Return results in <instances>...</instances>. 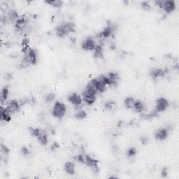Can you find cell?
Segmentation results:
<instances>
[{
	"label": "cell",
	"mask_w": 179,
	"mask_h": 179,
	"mask_svg": "<svg viewBox=\"0 0 179 179\" xmlns=\"http://www.w3.org/2000/svg\"><path fill=\"white\" fill-rule=\"evenodd\" d=\"M37 138H38V140L40 142V144H42V145H46L47 143H48L47 134H45L43 130H40V132H39V135L37 136Z\"/></svg>",
	"instance_id": "14"
},
{
	"label": "cell",
	"mask_w": 179,
	"mask_h": 179,
	"mask_svg": "<svg viewBox=\"0 0 179 179\" xmlns=\"http://www.w3.org/2000/svg\"><path fill=\"white\" fill-rule=\"evenodd\" d=\"M1 153H4V155H7L8 153H9V149H8V148L6 146L4 145H1Z\"/></svg>",
	"instance_id": "26"
},
{
	"label": "cell",
	"mask_w": 179,
	"mask_h": 179,
	"mask_svg": "<svg viewBox=\"0 0 179 179\" xmlns=\"http://www.w3.org/2000/svg\"><path fill=\"white\" fill-rule=\"evenodd\" d=\"M10 113L7 111V109H1V120H4V121H9L11 119Z\"/></svg>",
	"instance_id": "16"
},
{
	"label": "cell",
	"mask_w": 179,
	"mask_h": 179,
	"mask_svg": "<svg viewBox=\"0 0 179 179\" xmlns=\"http://www.w3.org/2000/svg\"><path fill=\"white\" fill-rule=\"evenodd\" d=\"M22 152H23V154L25 155H27L28 154H29V150H27V149L26 148H23V150H22Z\"/></svg>",
	"instance_id": "30"
},
{
	"label": "cell",
	"mask_w": 179,
	"mask_h": 179,
	"mask_svg": "<svg viewBox=\"0 0 179 179\" xmlns=\"http://www.w3.org/2000/svg\"><path fill=\"white\" fill-rule=\"evenodd\" d=\"M107 81H108V85H114L117 84L118 81V75L116 73H110L107 76Z\"/></svg>",
	"instance_id": "13"
},
{
	"label": "cell",
	"mask_w": 179,
	"mask_h": 179,
	"mask_svg": "<svg viewBox=\"0 0 179 179\" xmlns=\"http://www.w3.org/2000/svg\"><path fill=\"white\" fill-rule=\"evenodd\" d=\"M141 6H142L143 9H144V10H149V9H150V6L148 4L147 2H144L142 3V4H141Z\"/></svg>",
	"instance_id": "28"
},
{
	"label": "cell",
	"mask_w": 179,
	"mask_h": 179,
	"mask_svg": "<svg viewBox=\"0 0 179 179\" xmlns=\"http://www.w3.org/2000/svg\"><path fill=\"white\" fill-rule=\"evenodd\" d=\"M95 51V56L96 57H102L103 56V51L101 45H96Z\"/></svg>",
	"instance_id": "20"
},
{
	"label": "cell",
	"mask_w": 179,
	"mask_h": 179,
	"mask_svg": "<svg viewBox=\"0 0 179 179\" xmlns=\"http://www.w3.org/2000/svg\"><path fill=\"white\" fill-rule=\"evenodd\" d=\"M20 107V104L18 102L15 100H12L10 102H9V104H7V107L6 108L8 111H9L10 114L11 113L16 112L18 109H19Z\"/></svg>",
	"instance_id": "9"
},
{
	"label": "cell",
	"mask_w": 179,
	"mask_h": 179,
	"mask_svg": "<svg viewBox=\"0 0 179 179\" xmlns=\"http://www.w3.org/2000/svg\"><path fill=\"white\" fill-rule=\"evenodd\" d=\"M48 4H51V5L55 7H59L62 5V1H59V0H55V1H46Z\"/></svg>",
	"instance_id": "22"
},
{
	"label": "cell",
	"mask_w": 179,
	"mask_h": 179,
	"mask_svg": "<svg viewBox=\"0 0 179 179\" xmlns=\"http://www.w3.org/2000/svg\"><path fill=\"white\" fill-rule=\"evenodd\" d=\"M66 112V106L64 104L57 102L55 104V106L53 109V116L56 118H61L64 116Z\"/></svg>",
	"instance_id": "2"
},
{
	"label": "cell",
	"mask_w": 179,
	"mask_h": 179,
	"mask_svg": "<svg viewBox=\"0 0 179 179\" xmlns=\"http://www.w3.org/2000/svg\"><path fill=\"white\" fill-rule=\"evenodd\" d=\"M74 24L73 23H67L61 25L56 28V34L58 37H63L69 33L73 32L74 30Z\"/></svg>",
	"instance_id": "1"
},
{
	"label": "cell",
	"mask_w": 179,
	"mask_h": 179,
	"mask_svg": "<svg viewBox=\"0 0 179 179\" xmlns=\"http://www.w3.org/2000/svg\"><path fill=\"white\" fill-rule=\"evenodd\" d=\"M168 132L166 129H160L155 132V138L158 140H164L167 137Z\"/></svg>",
	"instance_id": "12"
},
{
	"label": "cell",
	"mask_w": 179,
	"mask_h": 179,
	"mask_svg": "<svg viewBox=\"0 0 179 179\" xmlns=\"http://www.w3.org/2000/svg\"><path fill=\"white\" fill-rule=\"evenodd\" d=\"M76 117L78 119H83L86 117V114L83 111H78L76 114Z\"/></svg>",
	"instance_id": "23"
},
{
	"label": "cell",
	"mask_w": 179,
	"mask_h": 179,
	"mask_svg": "<svg viewBox=\"0 0 179 179\" xmlns=\"http://www.w3.org/2000/svg\"><path fill=\"white\" fill-rule=\"evenodd\" d=\"M96 45H97L95 44V41L91 38L85 39L82 43V47L83 49L87 50V51H92V50L94 51Z\"/></svg>",
	"instance_id": "7"
},
{
	"label": "cell",
	"mask_w": 179,
	"mask_h": 179,
	"mask_svg": "<svg viewBox=\"0 0 179 179\" xmlns=\"http://www.w3.org/2000/svg\"><path fill=\"white\" fill-rule=\"evenodd\" d=\"M64 170L69 174H73L75 173V165L72 162H67L64 165Z\"/></svg>",
	"instance_id": "15"
},
{
	"label": "cell",
	"mask_w": 179,
	"mask_h": 179,
	"mask_svg": "<svg viewBox=\"0 0 179 179\" xmlns=\"http://www.w3.org/2000/svg\"><path fill=\"white\" fill-rule=\"evenodd\" d=\"M168 105H169V103L167 100L164 98L160 99L156 102V111L161 112V111H164L168 107Z\"/></svg>",
	"instance_id": "8"
},
{
	"label": "cell",
	"mask_w": 179,
	"mask_h": 179,
	"mask_svg": "<svg viewBox=\"0 0 179 179\" xmlns=\"http://www.w3.org/2000/svg\"><path fill=\"white\" fill-rule=\"evenodd\" d=\"M133 109L136 112H142L145 109V105L142 102H141L140 101H136Z\"/></svg>",
	"instance_id": "17"
},
{
	"label": "cell",
	"mask_w": 179,
	"mask_h": 179,
	"mask_svg": "<svg viewBox=\"0 0 179 179\" xmlns=\"http://www.w3.org/2000/svg\"><path fill=\"white\" fill-rule=\"evenodd\" d=\"M141 141L143 144H146L148 142V139L146 136H142L141 138Z\"/></svg>",
	"instance_id": "29"
},
{
	"label": "cell",
	"mask_w": 179,
	"mask_h": 179,
	"mask_svg": "<svg viewBox=\"0 0 179 179\" xmlns=\"http://www.w3.org/2000/svg\"><path fill=\"white\" fill-rule=\"evenodd\" d=\"M9 18H10L11 20H15V19H18V14L15 11H11L9 13Z\"/></svg>",
	"instance_id": "24"
},
{
	"label": "cell",
	"mask_w": 179,
	"mask_h": 179,
	"mask_svg": "<svg viewBox=\"0 0 179 179\" xmlns=\"http://www.w3.org/2000/svg\"><path fill=\"white\" fill-rule=\"evenodd\" d=\"M8 94H9V90H8L7 87H4V89L1 90V102H4L6 101L8 97Z\"/></svg>",
	"instance_id": "21"
},
{
	"label": "cell",
	"mask_w": 179,
	"mask_h": 179,
	"mask_svg": "<svg viewBox=\"0 0 179 179\" xmlns=\"http://www.w3.org/2000/svg\"><path fill=\"white\" fill-rule=\"evenodd\" d=\"M68 99L71 103H72L73 104H74L75 106H78L79 105H81V102H82V99H81V97L76 93L71 94V95L69 96Z\"/></svg>",
	"instance_id": "10"
},
{
	"label": "cell",
	"mask_w": 179,
	"mask_h": 179,
	"mask_svg": "<svg viewBox=\"0 0 179 179\" xmlns=\"http://www.w3.org/2000/svg\"><path fill=\"white\" fill-rule=\"evenodd\" d=\"M84 162L87 166L91 167L92 170L94 172H97L99 171V167L97 165V161L90 156H85L84 158Z\"/></svg>",
	"instance_id": "5"
},
{
	"label": "cell",
	"mask_w": 179,
	"mask_h": 179,
	"mask_svg": "<svg viewBox=\"0 0 179 179\" xmlns=\"http://www.w3.org/2000/svg\"><path fill=\"white\" fill-rule=\"evenodd\" d=\"M136 101L132 97H128L125 100V106L128 109H133Z\"/></svg>",
	"instance_id": "18"
},
{
	"label": "cell",
	"mask_w": 179,
	"mask_h": 179,
	"mask_svg": "<svg viewBox=\"0 0 179 179\" xmlns=\"http://www.w3.org/2000/svg\"><path fill=\"white\" fill-rule=\"evenodd\" d=\"M166 174H167V171H166V169H164L162 172V176H166Z\"/></svg>",
	"instance_id": "31"
},
{
	"label": "cell",
	"mask_w": 179,
	"mask_h": 179,
	"mask_svg": "<svg viewBox=\"0 0 179 179\" xmlns=\"http://www.w3.org/2000/svg\"><path fill=\"white\" fill-rule=\"evenodd\" d=\"M83 100L87 104H92L96 100L95 94L92 93L85 89V90L83 92Z\"/></svg>",
	"instance_id": "4"
},
{
	"label": "cell",
	"mask_w": 179,
	"mask_h": 179,
	"mask_svg": "<svg viewBox=\"0 0 179 179\" xmlns=\"http://www.w3.org/2000/svg\"><path fill=\"white\" fill-rule=\"evenodd\" d=\"M25 62L28 64H34L37 62V54L35 51L29 49V48L25 51Z\"/></svg>",
	"instance_id": "3"
},
{
	"label": "cell",
	"mask_w": 179,
	"mask_h": 179,
	"mask_svg": "<svg viewBox=\"0 0 179 179\" xmlns=\"http://www.w3.org/2000/svg\"><path fill=\"white\" fill-rule=\"evenodd\" d=\"M128 155L130 157H133L134 156L135 154H136V149L135 148H130L128 150Z\"/></svg>",
	"instance_id": "27"
},
{
	"label": "cell",
	"mask_w": 179,
	"mask_h": 179,
	"mask_svg": "<svg viewBox=\"0 0 179 179\" xmlns=\"http://www.w3.org/2000/svg\"><path fill=\"white\" fill-rule=\"evenodd\" d=\"M165 73V71L160 69H157L151 71V76L153 77L154 78H158V77H161L164 76V74Z\"/></svg>",
	"instance_id": "19"
},
{
	"label": "cell",
	"mask_w": 179,
	"mask_h": 179,
	"mask_svg": "<svg viewBox=\"0 0 179 179\" xmlns=\"http://www.w3.org/2000/svg\"><path fill=\"white\" fill-rule=\"evenodd\" d=\"M55 95L53 93H50L45 97V101L47 102H53L55 100Z\"/></svg>",
	"instance_id": "25"
},
{
	"label": "cell",
	"mask_w": 179,
	"mask_h": 179,
	"mask_svg": "<svg viewBox=\"0 0 179 179\" xmlns=\"http://www.w3.org/2000/svg\"><path fill=\"white\" fill-rule=\"evenodd\" d=\"M87 90L90 91V92H92L94 94H96L99 91L98 90V85H97V82L96 78L95 79L92 80V81L87 84V87H86Z\"/></svg>",
	"instance_id": "11"
},
{
	"label": "cell",
	"mask_w": 179,
	"mask_h": 179,
	"mask_svg": "<svg viewBox=\"0 0 179 179\" xmlns=\"http://www.w3.org/2000/svg\"><path fill=\"white\" fill-rule=\"evenodd\" d=\"M97 82V85H98V90L100 92H103L104 90L105 87H106V85H108V81L106 76H100L98 78H96Z\"/></svg>",
	"instance_id": "6"
}]
</instances>
